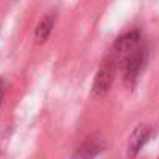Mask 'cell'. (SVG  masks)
I'll list each match as a JSON object with an SVG mask.
<instances>
[{"label": "cell", "mask_w": 159, "mask_h": 159, "mask_svg": "<svg viewBox=\"0 0 159 159\" xmlns=\"http://www.w3.org/2000/svg\"><path fill=\"white\" fill-rule=\"evenodd\" d=\"M147 59V50L143 47H137L133 52L123 55L120 58V70H122V76H123V81L128 88H133L139 78V73L143 67V62Z\"/></svg>", "instance_id": "1"}, {"label": "cell", "mask_w": 159, "mask_h": 159, "mask_svg": "<svg viewBox=\"0 0 159 159\" xmlns=\"http://www.w3.org/2000/svg\"><path fill=\"white\" fill-rule=\"evenodd\" d=\"M112 80H114V69L109 66V64H105L102 66L97 73H95V78L92 81V89H91V94L94 98H102L105 97L109 89H111V84H112Z\"/></svg>", "instance_id": "2"}, {"label": "cell", "mask_w": 159, "mask_h": 159, "mask_svg": "<svg viewBox=\"0 0 159 159\" xmlns=\"http://www.w3.org/2000/svg\"><path fill=\"white\" fill-rule=\"evenodd\" d=\"M103 150H105L103 139L98 136H89L75 148L72 159H95Z\"/></svg>", "instance_id": "3"}, {"label": "cell", "mask_w": 159, "mask_h": 159, "mask_svg": "<svg viewBox=\"0 0 159 159\" xmlns=\"http://www.w3.org/2000/svg\"><path fill=\"white\" fill-rule=\"evenodd\" d=\"M150 136H151V126H148L147 123H140L137 128H134V131L128 139V151H126L128 156L129 157L137 156L142 147L148 142Z\"/></svg>", "instance_id": "4"}, {"label": "cell", "mask_w": 159, "mask_h": 159, "mask_svg": "<svg viewBox=\"0 0 159 159\" xmlns=\"http://www.w3.org/2000/svg\"><path fill=\"white\" fill-rule=\"evenodd\" d=\"M139 42H140V33L137 30H133V31H128L122 36H119L114 42V52L119 53V55H126L129 52H133L134 48L139 47Z\"/></svg>", "instance_id": "5"}, {"label": "cell", "mask_w": 159, "mask_h": 159, "mask_svg": "<svg viewBox=\"0 0 159 159\" xmlns=\"http://www.w3.org/2000/svg\"><path fill=\"white\" fill-rule=\"evenodd\" d=\"M55 14H45L36 25V30H34V42L38 45H42L47 42L52 30H53V25H55Z\"/></svg>", "instance_id": "6"}, {"label": "cell", "mask_w": 159, "mask_h": 159, "mask_svg": "<svg viewBox=\"0 0 159 159\" xmlns=\"http://www.w3.org/2000/svg\"><path fill=\"white\" fill-rule=\"evenodd\" d=\"M3 95H5V83L0 80V106H2V102H3Z\"/></svg>", "instance_id": "7"}, {"label": "cell", "mask_w": 159, "mask_h": 159, "mask_svg": "<svg viewBox=\"0 0 159 159\" xmlns=\"http://www.w3.org/2000/svg\"><path fill=\"white\" fill-rule=\"evenodd\" d=\"M157 159H159V157H157Z\"/></svg>", "instance_id": "8"}]
</instances>
